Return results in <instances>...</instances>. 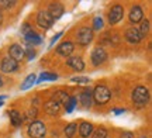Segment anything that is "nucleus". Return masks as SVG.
Wrapping results in <instances>:
<instances>
[{
	"label": "nucleus",
	"mask_w": 152,
	"mask_h": 138,
	"mask_svg": "<svg viewBox=\"0 0 152 138\" xmlns=\"http://www.w3.org/2000/svg\"><path fill=\"white\" fill-rule=\"evenodd\" d=\"M149 100V92L145 86H137L132 92V101L137 107H144Z\"/></svg>",
	"instance_id": "obj_1"
},
{
	"label": "nucleus",
	"mask_w": 152,
	"mask_h": 138,
	"mask_svg": "<svg viewBox=\"0 0 152 138\" xmlns=\"http://www.w3.org/2000/svg\"><path fill=\"white\" fill-rule=\"evenodd\" d=\"M92 97L97 104H106V103L111 99V93H110V90L107 86L97 85V86L94 88V90H93Z\"/></svg>",
	"instance_id": "obj_2"
},
{
	"label": "nucleus",
	"mask_w": 152,
	"mask_h": 138,
	"mask_svg": "<svg viewBox=\"0 0 152 138\" xmlns=\"http://www.w3.org/2000/svg\"><path fill=\"white\" fill-rule=\"evenodd\" d=\"M47 134V127L42 121H31L28 126V135L31 138H44Z\"/></svg>",
	"instance_id": "obj_3"
},
{
	"label": "nucleus",
	"mask_w": 152,
	"mask_h": 138,
	"mask_svg": "<svg viewBox=\"0 0 152 138\" xmlns=\"http://www.w3.org/2000/svg\"><path fill=\"white\" fill-rule=\"evenodd\" d=\"M76 39H77V44L80 45H89L93 39V30L89 27H82L79 31H77V35H76Z\"/></svg>",
	"instance_id": "obj_4"
},
{
	"label": "nucleus",
	"mask_w": 152,
	"mask_h": 138,
	"mask_svg": "<svg viewBox=\"0 0 152 138\" xmlns=\"http://www.w3.org/2000/svg\"><path fill=\"white\" fill-rule=\"evenodd\" d=\"M123 17H124V7L120 4H115L111 7V10L109 13V23L111 26H114V24L121 21Z\"/></svg>",
	"instance_id": "obj_5"
},
{
	"label": "nucleus",
	"mask_w": 152,
	"mask_h": 138,
	"mask_svg": "<svg viewBox=\"0 0 152 138\" xmlns=\"http://www.w3.org/2000/svg\"><path fill=\"white\" fill-rule=\"evenodd\" d=\"M106 59H107V52H106L102 47H97V48H94V50L92 51V64L93 65L99 66V65L104 64Z\"/></svg>",
	"instance_id": "obj_6"
},
{
	"label": "nucleus",
	"mask_w": 152,
	"mask_h": 138,
	"mask_svg": "<svg viewBox=\"0 0 152 138\" xmlns=\"http://www.w3.org/2000/svg\"><path fill=\"white\" fill-rule=\"evenodd\" d=\"M37 23H38V26L39 27H42V28H51L52 27V24H54V20H52V17L48 14V11H38V14H37Z\"/></svg>",
	"instance_id": "obj_7"
},
{
	"label": "nucleus",
	"mask_w": 152,
	"mask_h": 138,
	"mask_svg": "<svg viewBox=\"0 0 152 138\" xmlns=\"http://www.w3.org/2000/svg\"><path fill=\"white\" fill-rule=\"evenodd\" d=\"M17 68H18V64H17L14 59H11L10 56H6V58L1 59V64H0L1 72H4V73H11V72L17 71Z\"/></svg>",
	"instance_id": "obj_8"
},
{
	"label": "nucleus",
	"mask_w": 152,
	"mask_h": 138,
	"mask_svg": "<svg viewBox=\"0 0 152 138\" xmlns=\"http://www.w3.org/2000/svg\"><path fill=\"white\" fill-rule=\"evenodd\" d=\"M125 39L130 44H140L142 37L140 34V31H138V28L131 27V28H127V31H125Z\"/></svg>",
	"instance_id": "obj_9"
},
{
	"label": "nucleus",
	"mask_w": 152,
	"mask_h": 138,
	"mask_svg": "<svg viewBox=\"0 0 152 138\" xmlns=\"http://www.w3.org/2000/svg\"><path fill=\"white\" fill-rule=\"evenodd\" d=\"M64 11H65V9H64V6L61 4V3H51L48 7V14L52 17L54 21L62 17Z\"/></svg>",
	"instance_id": "obj_10"
},
{
	"label": "nucleus",
	"mask_w": 152,
	"mask_h": 138,
	"mask_svg": "<svg viewBox=\"0 0 152 138\" xmlns=\"http://www.w3.org/2000/svg\"><path fill=\"white\" fill-rule=\"evenodd\" d=\"M9 56H10L11 59H14L16 62H18L26 56V54H24V50L18 44H13L9 48Z\"/></svg>",
	"instance_id": "obj_11"
},
{
	"label": "nucleus",
	"mask_w": 152,
	"mask_h": 138,
	"mask_svg": "<svg viewBox=\"0 0 152 138\" xmlns=\"http://www.w3.org/2000/svg\"><path fill=\"white\" fill-rule=\"evenodd\" d=\"M66 65L69 68H72L73 71H77V72H82L85 69V62H83V59L80 56H71V58H68Z\"/></svg>",
	"instance_id": "obj_12"
},
{
	"label": "nucleus",
	"mask_w": 152,
	"mask_h": 138,
	"mask_svg": "<svg viewBox=\"0 0 152 138\" xmlns=\"http://www.w3.org/2000/svg\"><path fill=\"white\" fill-rule=\"evenodd\" d=\"M128 18H130V21L132 23V24H138V23H141L142 18H144V11H142L141 6H134V7L131 9V11H130Z\"/></svg>",
	"instance_id": "obj_13"
},
{
	"label": "nucleus",
	"mask_w": 152,
	"mask_h": 138,
	"mask_svg": "<svg viewBox=\"0 0 152 138\" xmlns=\"http://www.w3.org/2000/svg\"><path fill=\"white\" fill-rule=\"evenodd\" d=\"M79 101H80V104L83 109H90V107H92V101H93L90 90H83V92H80V94H79Z\"/></svg>",
	"instance_id": "obj_14"
},
{
	"label": "nucleus",
	"mask_w": 152,
	"mask_h": 138,
	"mask_svg": "<svg viewBox=\"0 0 152 138\" xmlns=\"http://www.w3.org/2000/svg\"><path fill=\"white\" fill-rule=\"evenodd\" d=\"M59 109H61V106L58 104L56 101H54L52 99L48 100V101L44 104V110H45V113L49 114V116H56V114L59 113Z\"/></svg>",
	"instance_id": "obj_15"
},
{
	"label": "nucleus",
	"mask_w": 152,
	"mask_h": 138,
	"mask_svg": "<svg viewBox=\"0 0 152 138\" xmlns=\"http://www.w3.org/2000/svg\"><path fill=\"white\" fill-rule=\"evenodd\" d=\"M73 44L72 42H69V41H65V42H62V44L56 48V52L59 54V55H62V56H69L73 52Z\"/></svg>",
	"instance_id": "obj_16"
},
{
	"label": "nucleus",
	"mask_w": 152,
	"mask_h": 138,
	"mask_svg": "<svg viewBox=\"0 0 152 138\" xmlns=\"http://www.w3.org/2000/svg\"><path fill=\"white\" fill-rule=\"evenodd\" d=\"M92 133H93V126L90 123H82L80 126H79V135L82 138L90 137Z\"/></svg>",
	"instance_id": "obj_17"
},
{
	"label": "nucleus",
	"mask_w": 152,
	"mask_h": 138,
	"mask_svg": "<svg viewBox=\"0 0 152 138\" xmlns=\"http://www.w3.org/2000/svg\"><path fill=\"white\" fill-rule=\"evenodd\" d=\"M58 79V75L56 73H52V72H42L39 77H38L35 83H42V82H52V80H56Z\"/></svg>",
	"instance_id": "obj_18"
},
{
	"label": "nucleus",
	"mask_w": 152,
	"mask_h": 138,
	"mask_svg": "<svg viewBox=\"0 0 152 138\" xmlns=\"http://www.w3.org/2000/svg\"><path fill=\"white\" fill-rule=\"evenodd\" d=\"M24 39H26V42H27L28 45H39L41 41H42V38H41L37 33H34V31L27 34V35H24Z\"/></svg>",
	"instance_id": "obj_19"
},
{
	"label": "nucleus",
	"mask_w": 152,
	"mask_h": 138,
	"mask_svg": "<svg viewBox=\"0 0 152 138\" xmlns=\"http://www.w3.org/2000/svg\"><path fill=\"white\" fill-rule=\"evenodd\" d=\"M52 100L54 101H56L58 104H66V101L69 100V94L66 93V92H62V90H59V92H55L54 94V97H52Z\"/></svg>",
	"instance_id": "obj_20"
},
{
	"label": "nucleus",
	"mask_w": 152,
	"mask_h": 138,
	"mask_svg": "<svg viewBox=\"0 0 152 138\" xmlns=\"http://www.w3.org/2000/svg\"><path fill=\"white\" fill-rule=\"evenodd\" d=\"M9 114H10L11 124H13L14 127H20V126L23 124V121H24V120H23V116L17 110H11Z\"/></svg>",
	"instance_id": "obj_21"
},
{
	"label": "nucleus",
	"mask_w": 152,
	"mask_h": 138,
	"mask_svg": "<svg viewBox=\"0 0 152 138\" xmlns=\"http://www.w3.org/2000/svg\"><path fill=\"white\" fill-rule=\"evenodd\" d=\"M35 80H37V76L34 75V73H31V75H28L26 79H24V82L21 83V86H20V89L21 90H28V89L33 86L34 83H35Z\"/></svg>",
	"instance_id": "obj_22"
},
{
	"label": "nucleus",
	"mask_w": 152,
	"mask_h": 138,
	"mask_svg": "<svg viewBox=\"0 0 152 138\" xmlns=\"http://www.w3.org/2000/svg\"><path fill=\"white\" fill-rule=\"evenodd\" d=\"M76 104H77V97H75V96H69V100L66 101V104H65L66 113H72V111L75 110Z\"/></svg>",
	"instance_id": "obj_23"
},
{
	"label": "nucleus",
	"mask_w": 152,
	"mask_h": 138,
	"mask_svg": "<svg viewBox=\"0 0 152 138\" xmlns=\"http://www.w3.org/2000/svg\"><path fill=\"white\" fill-rule=\"evenodd\" d=\"M92 138H107V130L104 127H99L96 130H93Z\"/></svg>",
	"instance_id": "obj_24"
},
{
	"label": "nucleus",
	"mask_w": 152,
	"mask_h": 138,
	"mask_svg": "<svg viewBox=\"0 0 152 138\" xmlns=\"http://www.w3.org/2000/svg\"><path fill=\"white\" fill-rule=\"evenodd\" d=\"M76 130H77V126H76L75 123H72V124H69V126H66L65 128V135L66 138H73V135H75Z\"/></svg>",
	"instance_id": "obj_25"
},
{
	"label": "nucleus",
	"mask_w": 152,
	"mask_h": 138,
	"mask_svg": "<svg viewBox=\"0 0 152 138\" xmlns=\"http://www.w3.org/2000/svg\"><path fill=\"white\" fill-rule=\"evenodd\" d=\"M149 21L148 20H145V21H141V27L138 28V31H140V34H141V37L144 38L145 35H147L148 33H149Z\"/></svg>",
	"instance_id": "obj_26"
},
{
	"label": "nucleus",
	"mask_w": 152,
	"mask_h": 138,
	"mask_svg": "<svg viewBox=\"0 0 152 138\" xmlns=\"http://www.w3.org/2000/svg\"><path fill=\"white\" fill-rule=\"evenodd\" d=\"M104 26V23H103V18L102 17H94L93 18V31L96 30V31H99V30H102Z\"/></svg>",
	"instance_id": "obj_27"
},
{
	"label": "nucleus",
	"mask_w": 152,
	"mask_h": 138,
	"mask_svg": "<svg viewBox=\"0 0 152 138\" xmlns=\"http://www.w3.org/2000/svg\"><path fill=\"white\" fill-rule=\"evenodd\" d=\"M37 114H38V110L35 109V107H31V109H28L27 114H26V120H28V121H33V120H35V118H37Z\"/></svg>",
	"instance_id": "obj_28"
},
{
	"label": "nucleus",
	"mask_w": 152,
	"mask_h": 138,
	"mask_svg": "<svg viewBox=\"0 0 152 138\" xmlns=\"http://www.w3.org/2000/svg\"><path fill=\"white\" fill-rule=\"evenodd\" d=\"M71 80L73 83H80V85H86V83L90 82V79L86 77V76H73Z\"/></svg>",
	"instance_id": "obj_29"
},
{
	"label": "nucleus",
	"mask_w": 152,
	"mask_h": 138,
	"mask_svg": "<svg viewBox=\"0 0 152 138\" xmlns=\"http://www.w3.org/2000/svg\"><path fill=\"white\" fill-rule=\"evenodd\" d=\"M14 4V0H0V9H11Z\"/></svg>",
	"instance_id": "obj_30"
},
{
	"label": "nucleus",
	"mask_w": 152,
	"mask_h": 138,
	"mask_svg": "<svg viewBox=\"0 0 152 138\" xmlns=\"http://www.w3.org/2000/svg\"><path fill=\"white\" fill-rule=\"evenodd\" d=\"M21 33L24 34V35H27V34L33 33V27H31L28 23H24V24L21 26Z\"/></svg>",
	"instance_id": "obj_31"
},
{
	"label": "nucleus",
	"mask_w": 152,
	"mask_h": 138,
	"mask_svg": "<svg viewBox=\"0 0 152 138\" xmlns=\"http://www.w3.org/2000/svg\"><path fill=\"white\" fill-rule=\"evenodd\" d=\"M24 54H27V59H28V61L34 59V58H35V55H37V54H35V51H34L31 47H30L27 51H24Z\"/></svg>",
	"instance_id": "obj_32"
},
{
	"label": "nucleus",
	"mask_w": 152,
	"mask_h": 138,
	"mask_svg": "<svg viewBox=\"0 0 152 138\" xmlns=\"http://www.w3.org/2000/svg\"><path fill=\"white\" fill-rule=\"evenodd\" d=\"M62 34H64L62 31H61V33H58V34H55L54 37L51 38V42H49V47H48V48H52V47H54L55 42H56V41H58V39H59L61 37H62Z\"/></svg>",
	"instance_id": "obj_33"
},
{
	"label": "nucleus",
	"mask_w": 152,
	"mask_h": 138,
	"mask_svg": "<svg viewBox=\"0 0 152 138\" xmlns=\"http://www.w3.org/2000/svg\"><path fill=\"white\" fill-rule=\"evenodd\" d=\"M121 138H134V134L130 133V131H125V133L121 134Z\"/></svg>",
	"instance_id": "obj_34"
},
{
	"label": "nucleus",
	"mask_w": 152,
	"mask_h": 138,
	"mask_svg": "<svg viewBox=\"0 0 152 138\" xmlns=\"http://www.w3.org/2000/svg\"><path fill=\"white\" fill-rule=\"evenodd\" d=\"M123 113H125V109H115V110H114V114H115V116H120V114H123Z\"/></svg>",
	"instance_id": "obj_35"
},
{
	"label": "nucleus",
	"mask_w": 152,
	"mask_h": 138,
	"mask_svg": "<svg viewBox=\"0 0 152 138\" xmlns=\"http://www.w3.org/2000/svg\"><path fill=\"white\" fill-rule=\"evenodd\" d=\"M6 97H7V96H6V94H0V101H3V100H4Z\"/></svg>",
	"instance_id": "obj_36"
},
{
	"label": "nucleus",
	"mask_w": 152,
	"mask_h": 138,
	"mask_svg": "<svg viewBox=\"0 0 152 138\" xmlns=\"http://www.w3.org/2000/svg\"><path fill=\"white\" fill-rule=\"evenodd\" d=\"M1 21H3V14H1V10H0V24H1Z\"/></svg>",
	"instance_id": "obj_37"
},
{
	"label": "nucleus",
	"mask_w": 152,
	"mask_h": 138,
	"mask_svg": "<svg viewBox=\"0 0 152 138\" xmlns=\"http://www.w3.org/2000/svg\"><path fill=\"white\" fill-rule=\"evenodd\" d=\"M1 86H3V77L0 76V88H1Z\"/></svg>",
	"instance_id": "obj_38"
},
{
	"label": "nucleus",
	"mask_w": 152,
	"mask_h": 138,
	"mask_svg": "<svg viewBox=\"0 0 152 138\" xmlns=\"http://www.w3.org/2000/svg\"><path fill=\"white\" fill-rule=\"evenodd\" d=\"M1 106H3V101H0V107H1Z\"/></svg>",
	"instance_id": "obj_39"
},
{
	"label": "nucleus",
	"mask_w": 152,
	"mask_h": 138,
	"mask_svg": "<svg viewBox=\"0 0 152 138\" xmlns=\"http://www.w3.org/2000/svg\"><path fill=\"white\" fill-rule=\"evenodd\" d=\"M138 138H147V137H144V135H142V137H138Z\"/></svg>",
	"instance_id": "obj_40"
}]
</instances>
